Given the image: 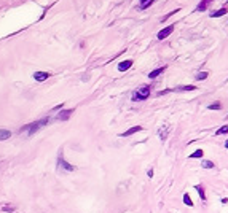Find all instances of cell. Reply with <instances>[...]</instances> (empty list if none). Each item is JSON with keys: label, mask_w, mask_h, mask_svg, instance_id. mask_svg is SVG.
Returning <instances> with one entry per match:
<instances>
[{"label": "cell", "mask_w": 228, "mask_h": 213, "mask_svg": "<svg viewBox=\"0 0 228 213\" xmlns=\"http://www.w3.org/2000/svg\"><path fill=\"white\" fill-rule=\"evenodd\" d=\"M49 123V118L48 116H45L43 120H38V121H34V123H29V124H26V126H22L21 127V134L24 132V134H27V135H32V134H35L42 126H45V124H48Z\"/></svg>", "instance_id": "obj_1"}, {"label": "cell", "mask_w": 228, "mask_h": 213, "mask_svg": "<svg viewBox=\"0 0 228 213\" xmlns=\"http://www.w3.org/2000/svg\"><path fill=\"white\" fill-rule=\"evenodd\" d=\"M150 91H151V88H150L148 84H144V86H140L139 89H136V91L133 92L131 99H133L134 102H142V100H147V99L150 97Z\"/></svg>", "instance_id": "obj_2"}, {"label": "cell", "mask_w": 228, "mask_h": 213, "mask_svg": "<svg viewBox=\"0 0 228 213\" xmlns=\"http://www.w3.org/2000/svg\"><path fill=\"white\" fill-rule=\"evenodd\" d=\"M58 167H59V169H64V170H67V172H73V170H75V165L69 164V162L64 159L62 151L59 153V157H58Z\"/></svg>", "instance_id": "obj_3"}, {"label": "cell", "mask_w": 228, "mask_h": 213, "mask_svg": "<svg viewBox=\"0 0 228 213\" xmlns=\"http://www.w3.org/2000/svg\"><path fill=\"white\" fill-rule=\"evenodd\" d=\"M174 27H175V26L172 24V26H168V27L161 29V30L158 32V35H157V37H158V40H164V38H168V37L174 32Z\"/></svg>", "instance_id": "obj_4"}, {"label": "cell", "mask_w": 228, "mask_h": 213, "mask_svg": "<svg viewBox=\"0 0 228 213\" xmlns=\"http://www.w3.org/2000/svg\"><path fill=\"white\" fill-rule=\"evenodd\" d=\"M70 114H73V108L61 110V111L58 113V116H56V120H58V121H67L69 118H70Z\"/></svg>", "instance_id": "obj_5"}, {"label": "cell", "mask_w": 228, "mask_h": 213, "mask_svg": "<svg viewBox=\"0 0 228 213\" xmlns=\"http://www.w3.org/2000/svg\"><path fill=\"white\" fill-rule=\"evenodd\" d=\"M142 129H144L142 126H133V127H129L128 130L121 132V134H120V137H129V135H133V134H136V132H140Z\"/></svg>", "instance_id": "obj_6"}, {"label": "cell", "mask_w": 228, "mask_h": 213, "mask_svg": "<svg viewBox=\"0 0 228 213\" xmlns=\"http://www.w3.org/2000/svg\"><path fill=\"white\" fill-rule=\"evenodd\" d=\"M131 65H133V61H131V59H128V61H121V62L118 64V70H120V72H126V70H129V68H131Z\"/></svg>", "instance_id": "obj_7"}, {"label": "cell", "mask_w": 228, "mask_h": 213, "mask_svg": "<svg viewBox=\"0 0 228 213\" xmlns=\"http://www.w3.org/2000/svg\"><path fill=\"white\" fill-rule=\"evenodd\" d=\"M49 77H51V73H48V72H35V73H34L35 81H45V80H48Z\"/></svg>", "instance_id": "obj_8"}, {"label": "cell", "mask_w": 228, "mask_h": 213, "mask_svg": "<svg viewBox=\"0 0 228 213\" xmlns=\"http://www.w3.org/2000/svg\"><path fill=\"white\" fill-rule=\"evenodd\" d=\"M212 2H214V0H201V2L198 3V7H196V11H206L208 7H209Z\"/></svg>", "instance_id": "obj_9"}, {"label": "cell", "mask_w": 228, "mask_h": 213, "mask_svg": "<svg viewBox=\"0 0 228 213\" xmlns=\"http://www.w3.org/2000/svg\"><path fill=\"white\" fill-rule=\"evenodd\" d=\"M226 13H228V7H222L220 10L212 11L209 16H211V18H222V16H223V14H226Z\"/></svg>", "instance_id": "obj_10"}, {"label": "cell", "mask_w": 228, "mask_h": 213, "mask_svg": "<svg viewBox=\"0 0 228 213\" xmlns=\"http://www.w3.org/2000/svg\"><path fill=\"white\" fill-rule=\"evenodd\" d=\"M166 70V65H163V67H158V68H155V70H151V72L148 73V78H157V77H160L163 72Z\"/></svg>", "instance_id": "obj_11"}, {"label": "cell", "mask_w": 228, "mask_h": 213, "mask_svg": "<svg viewBox=\"0 0 228 213\" xmlns=\"http://www.w3.org/2000/svg\"><path fill=\"white\" fill-rule=\"evenodd\" d=\"M195 189H196V191H198V194H199V197H201V200L202 202H206V193H204V186H202V184H196L195 186Z\"/></svg>", "instance_id": "obj_12"}, {"label": "cell", "mask_w": 228, "mask_h": 213, "mask_svg": "<svg viewBox=\"0 0 228 213\" xmlns=\"http://www.w3.org/2000/svg\"><path fill=\"white\" fill-rule=\"evenodd\" d=\"M168 134H169V127H168V126H163V127H160V130H158V135H160V138H161L163 141L168 138Z\"/></svg>", "instance_id": "obj_13"}, {"label": "cell", "mask_w": 228, "mask_h": 213, "mask_svg": "<svg viewBox=\"0 0 228 213\" xmlns=\"http://www.w3.org/2000/svg\"><path fill=\"white\" fill-rule=\"evenodd\" d=\"M174 91H184V92H187V91H196V86L195 84H185V86H177Z\"/></svg>", "instance_id": "obj_14"}, {"label": "cell", "mask_w": 228, "mask_h": 213, "mask_svg": "<svg viewBox=\"0 0 228 213\" xmlns=\"http://www.w3.org/2000/svg\"><path fill=\"white\" fill-rule=\"evenodd\" d=\"M10 137H11V132H10V130L0 129V141H3V140H7V138H10Z\"/></svg>", "instance_id": "obj_15"}, {"label": "cell", "mask_w": 228, "mask_h": 213, "mask_svg": "<svg viewBox=\"0 0 228 213\" xmlns=\"http://www.w3.org/2000/svg\"><path fill=\"white\" fill-rule=\"evenodd\" d=\"M202 156H204V151H202V150H196L195 153L190 154V159H201Z\"/></svg>", "instance_id": "obj_16"}, {"label": "cell", "mask_w": 228, "mask_h": 213, "mask_svg": "<svg viewBox=\"0 0 228 213\" xmlns=\"http://www.w3.org/2000/svg\"><path fill=\"white\" fill-rule=\"evenodd\" d=\"M208 77H209V73H208V72H198V73H196V77H195V80L202 81V80H206Z\"/></svg>", "instance_id": "obj_17"}, {"label": "cell", "mask_w": 228, "mask_h": 213, "mask_svg": "<svg viewBox=\"0 0 228 213\" xmlns=\"http://www.w3.org/2000/svg\"><path fill=\"white\" fill-rule=\"evenodd\" d=\"M201 167H204V169H214L215 165L212 161H201Z\"/></svg>", "instance_id": "obj_18"}, {"label": "cell", "mask_w": 228, "mask_h": 213, "mask_svg": "<svg viewBox=\"0 0 228 213\" xmlns=\"http://www.w3.org/2000/svg\"><path fill=\"white\" fill-rule=\"evenodd\" d=\"M182 199H184V204H185V205H188V207H193V200H191V197L188 196V193H185Z\"/></svg>", "instance_id": "obj_19"}, {"label": "cell", "mask_w": 228, "mask_h": 213, "mask_svg": "<svg viewBox=\"0 0 228 213\" xmlns=\"http://www.w3.org/2000/svg\"><path fill=\"white\" fill-rule=\"evenodd\" d=\"M208 108L209 110H222V104L220 102H212V104L208 105Z\"/></svg>", "instance_id": "obj_20"}, {"label": "cell", "mask_w": 228, "mask_h": 213, "mask_svg": "<svg viewBox=\"0 0 228 213\" xmlns=\"http://www.w3.org/2000/svg\"><path fill=\"white\" fill-rule=\"evenodd\" d=\"M225 134H228V124H225V126H222L217 132H215V135H225Z\"/></svg>", "instance_id": "obj_21"}, {"label": "cell", "mask_w": 228, "mask_h": 213, "mask_svg": "<svg viewBox=\"0 0 228 213\" xmlns=\"http://www.w3.org/2000/svg\"><path fill=\"white\" fill-rule=\"evenodd\" d=\"M179 11H180V10H179V8H177V10H174V11H171V13H169V14H166V16H164V18H163V21H166V19H168V18H171V16H172V14H177V13H179Z\"/></svg>", "instance_id": "obj_22"}, {"label": "cell", "mask_w": 228, "mask_h": 213, "mask_svg": "<svg viewBox=\"0 0 228 213\" xmlns=\"http://www.w3.org/2000/svg\"><path fill=\"white\" fill-rule=\"evenodd\" d=\"M172 89H164V91H161V92H158V96H163V94H168V92H171Z\"/></svg>", "instance_id": "obj_23"}, {"label": "cell", "mask_w": 228, "mask_h": 213, "mask_svg": "<svg viewBox=\"0 0 228 213\" xmlns=\"http://www.w3.org/2000/svg\"><path fill=\"white\" fill-rule=\"evenodd\" d=\"M147 175H148V177H150V178H151V177H153V170H151V169H150V170H148V172H147Z\"/></svg>", "instance_id": "obj_24"}, {"label": "cell", "mask_w": 228, "mask_h": 213, "mask_svg": "<svg viewBox=\"0 0 228 213\" xmlns=\"http://www.w3.org/2000/svg\"><path fill=\"white\" fill-rule=\"evenodd\" d=\"M225 148H226V150H228V140H226V141H225Z\"/></svg>", "instance_id": "obj_25"}, {"label": "cell", "mask_w": 228, "mask_h": 213, "mask_svg": "<svg viewBox=\"0 0 228 213\" xmlns=\"http://www.w3.org/2000/svg\"><path fill=\"white\" fill-rule=\"evenodd\" d=\"M145 2H148V0H140V3H145Z\"/></svg>", "instance_id": "obj_26"}]
</instances>
